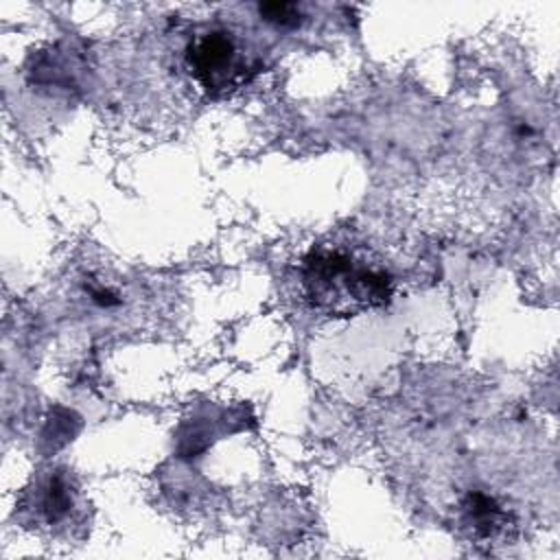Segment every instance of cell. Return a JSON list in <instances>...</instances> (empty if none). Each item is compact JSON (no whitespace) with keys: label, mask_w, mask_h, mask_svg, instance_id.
<instances>
[{"label":"cell","mask_w":560,"mask_h":560,"mask_svg":"<svg viewBox=\"0 0 560 560\" xmlns=\"http://www.w3.org/2000/svg\"><path fill=\"white\" fill-rule=\"evenodd\" d=\"M186 68L208 94L223 96L249 83L260 70V61L238 35L223 26H210L188 42Z\"/></svg>","instance_id":"7a4b0ae2"},{"label":"cell","mask_w":560,"mask_h":560,"mask_svg":"<svg viewBox=\"0 0 560 560\" xmlns=\"http://www.w3.org/2000/svg\"><path fill=\"white\" fill-rule=\"evenodd\" d=\"M258 13L276 26H298L302 22V9L295 2H260Z\"/></svg>","instance_id":"5b68a950"},{"label":"cell","mask_w":560,"mask_h":560,"mask_svg":"<svg viewBox=\"0 0 560 560\" xmlns=\"http://www.w3.org/2000/svg\"><path fill=\"white\" fill-rule=\"evenodd\" d=\"M462 521L477 538H494L508 525V512L488 494L470 492L462 501Z\"/></svg>","instance_id":"277c9868"},{"label":"cell","mask_w":560,"mask_h":560,"mask_svg":"<svg viewBox=\"0 0 560 560\" xmlns=\"http://www.w3.org/2000/svg\"><path fill=\"white\" fill-rule=\"evenodd\" d=\"M298 287L315 315L346 319L387 306L394 295V276L368 247L326 241L304 254Z\"/></svg>","instance_id":"6da1fadb"},{"label":"cell","mask_w":560,"mask_h":560,"mask_svg":"<svg viewBox=\"0 0 560 560\" xmlns=\"http://www.w3.org/2000/svg\"><path fill=\"white\" fill-rule=\"evenodd\" d=\"M77 490L72 479L63 470L48 472L42 481L35 483L33 490L26 492V510L33 521L44 527H59L68 523L74 514Z\"/></svg>","instance_id":"3957f363"}]
</instances>
